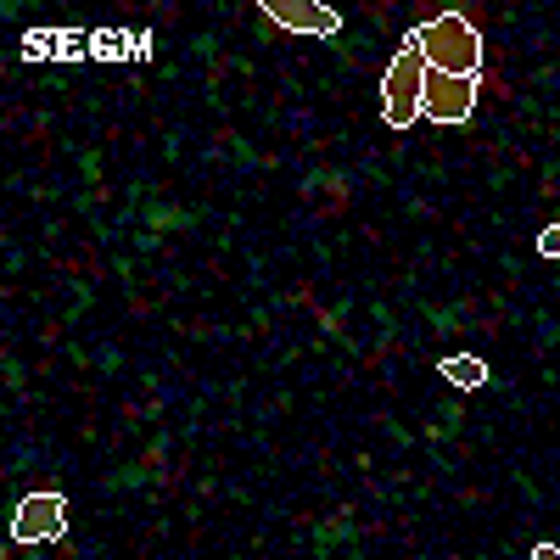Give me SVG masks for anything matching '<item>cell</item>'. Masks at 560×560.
Here are the masks:
<instances>
[{
	"mask_svg": "<svg viewBox=\"0 0 560 560\" xmlns=\"http://www.w3.org/2000/svg\"><path fill=\"white\" fill-rule=\"evenodd\" d=\"M415 51L427 57L432 73H448V79H482V34L465 12H443L432 23H420L415 34Z\"/></svg>",
	"mask_w": 560,
	"mask_h": 560,
	"instance_id": "obj_1",
	"label": "cell"
},
{
	"mask_svg": "<svg viewBox=\"0 0 560 560\" xmlns=\"http://www.w3.org/2000/svg\"><path fill=\"white\" fill-rule=\"evenodd\" d=\"M382 113L393 129H409L420 113H427V57L415 51V39L398 45L393 68L382 73Z\"/></svg>",
	"mask_w": 560,
	"mask_h": 560,
	"instance_id": "obj_2",
	"label": "cell"
},
{
	"mask_svg": "<svg viewBox=\"0 0 560 560\" xmlns=\"http://www.w3.org/2000/svg\"><path fill=\"white\" fill-rule=\"evenodd\" d=\"M68 533V499L62 493H28L18 510H12V538L18 544H57Z\"/></svg>",
	"mask_w": 560,
	"mask_h": 560,
	"instance_id": "obj_3",
	"label": "cell"
},
{
	"mask_svg": "<svg viewBox=\"0 0 560 560\" xmlns=\"http://www.w3.org/2000/svg\"><path fill=\"white\" fill-rule=\"evenodd\" d=\"M477 90L482 79H448V73H432L427 68V113L420 118H432V124H465L477 113Z\"/></svg>",
	"mask_w": 560,
	"mask_h": 560,
	"instance_id": "obj_4",
	"label": "cell"
},
{
	"mask_svg": "<svg viewBox=\"0 0 560 560\" xmlns=\"http://www.w3.org/2000/svg\"><path fill=\"white\" fill-rule=\"evenodd\" d=\"M258 12L287 34H337L342 28V18L331 7H319V0H264Z\"/></svg>",
	"mask_w": 560,
	"mask_h": 560,
	"instance_id": "obj_5",
	"label": "cell"
},
{
	"mask_svg": "<svg viewBox=\"0 0 560 560\" xmlns=\"http://www.w3.org/2000/svg\"><path fill=\"white\" fill-rule=\"evenodd\" d=\"M438 376L454 382V387H465V393H477V387H488V364H482L477 353H448V359L438 364Z\"/></svg>",
	"mask_w": 560,
	"mask_h": 560,
	"instance_id": "obj_6",
	"label": "cell"
},
{
	"mask_svg": "<svg viewBox=\"0 0 560 560\" xmlns=\"http://www.w3.org/2000/svg\"><path fill=\"white\" fill-rule=\"evenodd\" d=\"M538 253L544 258H560V224H544L538 230Z\"/></svg>",
	"mask_w": 560,
	"mask_h": 560,
	"instance_id": "obj_7",
	"label": "cell"
},
{
	"mask_svg": "<svg viewBox=\"0 0 560 560\" xmlns=\"http://www.w3.org/2000/svg\"><path fill=\"white\" fill-rule=\"evenodd\" d=\"M533 560H560V544H538V549H533Z\"/></svg>",
	"mask_w": 560,
	"mask_h": 560,
	"instance_id": "obj_8",
	"label": "cell"
}]
</instances>
